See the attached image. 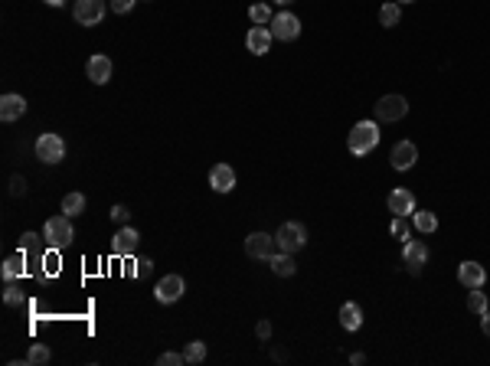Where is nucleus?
Returning <instances> with one entry per match:
<instances>
[{
    "label": "nucleus",
    "mask_w": 490,
    "mask_h": 366,
    "mask_svg": "<svg viewBox=\"0 0 490 366\" xmlns=\"http://www.w3.org/2000/svg\"><path fill=\"white\" fill-rule=\"evenodd\" d=\"M108 4L105 0H76V7H72V17H76L79 27H98L108 13Z\"/></svg>",
    "instance_id": "6"
},
{
    "label": "nucleus",
    "mask_w": 490,
    "mask_h": 366,
    "mask_svg": "<svg viewBox=\"0 0 490 366\" xmlns=\"http://www.w3.org/2000/svg\"><path fill=\"white\" fill-rule=\"evenodd\" d=\"M62 213L72 216V219H76L79 213H85V197L82 193H66V197H62Z\"/></svg>",
    "instance_id": "26"
},
{
    "label": "nucleus",
    "mask_w": 490,
    "mask_h": 366,
    "mask_svg": "<svg viewBox=\"0 0 490 366\" xmlns=\"http://www.w3.org/2000/svg\"><path fill=\"white\" fill-rule=\"evenodd\" d=\"M274 37L268 27H252L249 33H245V46H249V53H255V56H265L268 49H272Z\"/></svg>",
    "instance_id": "16"
},
{
    "label": "nucleus",
    "mask_w": 490,
    "mask_h": 366,
    "mask_svg": "<svg viewBox=\"0 0 490 366\" xmlns=\"http://www.w3.org/2000/svg\"><path fill=\"white\" fill-rule=\"evenodd\" d=\"M151 268H154V262H151V259H138V275L151 272Z\"/></svg>",
    "instance_id": "38"
},
{
    "label": "nucleus",
    "mask_w": 490,
    "mask_h": 366,
    "mask_svg": "<svg viewBox=\"0 0 490 366\" xmlns=\"http://www.w3.org/2000/svg\"><path fill=\"white\" fill-rule=\"evenodd\" d=\"M402 262H406V268L412 275H418L425 268V262H428V245L422 239H409L406 249H402Z\"/></svg>",
    "instance_id": "11"
},
{
    "label": "nucleus",
    "mask_w": 490,
    "mask_h": 366,
    "mask_svg": "<svg viewBox=\"0 0 490 366\" xmlns=\"http://www.w3.org/2000/svg\"><path fill=\"white\" fill-rule=\"evenodd\" d=\"M49 360H53V350H49L46 344H33V347H29V353H27L29 366H46Z\"/></svg>",
    "instance_id": "27"
},
{
    "label": "nucleus",
    "mask_w": 490,
    "mask_h": 366,
    "mask_svg": "<svg viewBox=\"0 0 490 366\" xmlns=\"http://www.w3.org/2000/svg\"><path fill=\"white\" fill-rule=\"evenodd\" d=\"M183 294H187V282L180 275H164L161 282H157V288H154V298L161 301V304H177Z\"/></svg>",
    "instance_id": "9"
},
{
    "label": "nucleus",
    "mask_w": 490,
    "mask_h": 366,
    "mask_svg": "<svg viewBox=\"0 0 490 366\" xmlns=\"http://www.w3.org/2000/svg\"><path fill=\"white\" fill-rule=\"evenodd\" d=\"M458 282H461L464 288H484L487 268H484L481 262H461L458 265Z\"/></svg>",
    "instance_id": "13"
},
{
    "label": "nucleus",
    "mask_w": 490,
    "mask_h": 366,
    "mask_svg": "<svg viewBox=\"0 0 490 366\" xmlns=\"http://www.w3.org/2000/svg\"><path fill=\"white\" fill-rule=\"evenodd\" d=\"M46 4H49V7H66L69 0H46Z\"/></svg>",
    "instance_id": "39"
},
{
    "label": "nucleus",
    "mask_w": 490,
    "mask_h": 366,
    "mask_svg": "<svg viewBox=\"0 0 490 366\" xmlns=\"http://www.w3.org/2000/svg\"><path fill=\"white\" fill-rule=\"evenodd\" d=\"M4 304H7V308H20V304H23V292H20L13 282H7V292H4Z\"/></svg>",
    "instance_id": "31"
},
{
    "label": "nucleus",
    "mask_w": 490,
    "mask_h": 366,
    "mask_svg": "<svg viewBox=\"0 0 490 366\" xmlns=\"http://www.w3.org/2000/svg\"><path fill=\"white\" fill-rule=\"evenodd\" d=\"M481 330H484V337H490V308L481 314Z\"/></svg>",
    "instance_id": "37"
},
{
    "label": "nucleus",
    "mask_w": 490,
    "mask_h": 366,
    "mask_svg": "<svg viewBox=\"0 0 490 366\" xmlns=\"http://www.w3.org/2000/svg\"><path fill=\"white\" fill-rule=\"evenodd\" d=\"M43 239H46L49 249H69L72 239H76V229H72V216L59 213V216H49L46 226H43Z\"/></svg>",
    "instance_id": "2"
},
{
    "label": "nucleus",
    "mask_w": 490,
    "mask_h": 366,
    "mask_svg": "<svg viewBox=\"0 0 490 366\" xmlns=\"http://www.w3.org/2000/svg\"><path fill=\"white\" fill-rule=\"evenodd\" d=\"M255 330H258V337H262V340L272 337V324H268V320H258V327H255Z\"/></svg>",
    "instance_id": "36"
},
{
    "label": "nucleus",
    "mask_w": 490,
    "mask_h": 366,
    "mask_svg": "<svg viewBox=\"0 0 490 366\" xmlns=\"http://www.w3.org/2000/svg\"><path fill=\"white\" fill-rule=\"evenodd\" d=\"M373 112H376V122H402L409 115V102H406V95H383L376 105H373Z\"/></svg>",
    "instance_id": "5"
},
{
    "label": "nucleus",
    "mask_w": 490,
    "mask_h": 366,
    "mask_svg": "<svg viewBox=\"0 0 490 366\" xmlns=\"http://www.w3.org/2000/svg\"><path fill=\"white\" fill-rule=\"evenodd\" d=\"M138 242H141V233L134 226H118V233L112 235V252L118 259H128V255L138 252Z\"/></svg>",
    "instance_id": "10"
},
{
    "label": "nucleus",
    "mask_w": 490,
    "mask_h": 366,
    "mask_svg": "<svg viewBox=\"0 0 490 366\" xmlns=\"http://www.w3.org/2000/svg\"><path fill=\"white\" fill-rule=\"evenodd\" d=\"M23 272H27V255H23V252L4 259V268H0L4 282H17V278H23Z\"/></svg>",
    "instance_id": "21"
},
{
    "label": "nucleus",
    "mask_w": 490,
    "mask_h": 366,
    "mask_svg": "<svg viewBox=\"0 0 490 366\" xmlns=\"http://www.w3.org/2000/svg\"><path fill=\"white\" fill-rule=\"evenodd\" d=\"M399 20H402V4H396V0H386L383 7H379V27H399Z\"/></svg>",
    "instance_id": "22"
},
{
    "label": "nucleus",
    "mask_w": 490,
    "mask_h": 366,
    "mask_svg": "<svg viewBox=\"0 0 490 366\" xmlns=\"http://www.w3.org/2000/svg\"><path fill=\"white\" fill-rule=\"evenodd\" d=\"M180 363H187L183 353H161V357H157V366H180Z\"/></svg>",
    "instance_id": "33"
},
{
    "label": "nucleus",
    "mask_w": 490,
    "mask_h": 366,
    "mask_svg": "<svg viewBox=\"0 0 490 366\" xmlns=\"http://www.w3.org/2000/svg\"><path fill=\"white\" fill-rule=\"evenodd\" d=\"M272 4H278V7H288V4H294V0H272Z\"/></svg>",
    "instance_id": "40"
},
{
    "label": "nucleus",
    "mask_w": 490,
    "mask_h": 366,
    "mask_svg": "<svg viewBox=\"0 0 490 366\" xmlns=\"http://www.w3.org/2000/svg\"><path fill=\"white\" fill-rule=\"evenodd\" d=\"M490 304H487V294L481 292V288H471V294H468V311L471 314H484Z\"/></svg>",
    "instance_id": "30"
},
{
    "label": "nucleus",
    "mask_w": 490,
    "mask_h": 366,
    "mask_svg": "<svg viewBox=\"0 0 490 366\" xmlns=\"http://www.w3.org/2000/svg\"><path fill=\"white\" fill-rule=\"evenodd\" d=\"M415 160H418V148H415L412 141H399L396 148H392V154H389V164L396 170H412Z\"/></svg>",
    "instance_id": "15"
},
{
    "label": "nucleus",
    "mask_w": 490,
    "mask_h": 366,
    "mask_svg": "<svg viewBox=\"0 0 490 366\" xmlns=\"http://www.w3.org/2000/svg\"><path fill=\"white\" fill-rule=\"evenodd\" d=\"M412 226H415V233L428 235V233H435V229H438V216H435V213H428V209H415V213H412Z\"/></svg>",
    "instance_id": "23"
},
{
    "label": "nucleus",
    "mask_w": 490,
    "mask_h": 366,
    "mask_svg": "<svg viewBox=\"0 0 490 366\" xmlns=\"http://www.w3.org/2000/svg\"><path fill=\"white\" fill-rule=\"evenodd\" d=\"M389 209H392V216H412V213H415L412 190H406V187L392 190V193H389Z\"/></svg>",
    "instance_id": "17"
},
{
    "label": "nucleus",
    "mask_w": 490,
    "mask_h": 366,
    "mask_svg": "<svg viewBox=\"0 0 490 366\" xmlns=\"http://www.w3.org/2000/svg\"><path fill=\"white\" fill-rule=\"evenodd\" d=\"M112 59L105 56V53H95V56H88V63H85V75L92 79L95 85H105L112 82Z\"/></svg>",
    "instance_id": "12"
},
{
    "label": "nucleus",
    "mask_w": 490,
    "mask_h": 366,
    "mask_svg": "<svg viewBox=\"0 0 490 366\" xmlns=\"http://www.w3.org/2000/svg\"><path fill=\"white\" fill-rule=\"evenodd\" d=\"M379 144V122H357L350 128L347 148L353 157H366L369 150H376Z\"/></svg>",
    "instance_id": "1"
},
{
    "label": "nucleus",
    "mask_w": 490,
    "mask_h": 366,
    "mask_svg": "<svg viewBox=\"0 0 490 366\" xmlns=\"http://www.w3.org/2000/svg\"><path fill=\"white\" fill-rule=\"evenodd\" d=\"M274 242H278V249L282 252H301L304 245H307V229H304L301 223H282V229L274 233Z\"/></svg>",
    "instance_id": "3"
},
{
    "label": "nucleus",
    "mask_w": 490,
    "mask_h": 366,
    "mask_svg": "<svg viewBox=\"0 0 490 366\" xmlns=\"http://www.w3.org/2000/svg\"><path fill=\"white\" fill-rule=\"evenodd\" d=\"M396 4H415V0H396Z\"/></svg>",
    "instance_id": "41"
},
{
    "label": "nucleus",
    "mask_w": 490,
    "mask_h": 366,
    "mask_svg": "<svg viewBox=\"0 0 490 366\" xmlns=\"http://www.w3.org/2000/svg\"><path fill=\"white\" fill-rule=\"evenodd\" d=\"M272 4H252V7H249V20H252L255 27H268V23H272Z\"/></svg>",
    "instance_id": "25"
},
{
    "label": "nucleus",
    "mask_w": 490,
    "mask_h": 366,
    "mask_svg": "<svg viewBox=\"0 0 490 366\" xmlns=\"http://www.w3.org/2000/svg\"><path fill=\"white\" fill-rule=\"evenodd\" d=\"M392 235H396L399 242H409L412 239V226H409V216H392Z\"/></svg>",
    "instance_id": "29"
},
{
    "label": "nucleus",
    "mask_w": 490,
    "mask_h": 366,
    "mask_svg": "<svg viewBox=\"0 0 490 366\" xmlns=\"http://www.w3.org/2000/svg\"><path fill=\"white\" fill-rule=\"evenodd\" d=\"M268 30H272V37H274V39H282V43H291V39L301 37V20L294 17V13H288V10H282V13H274V17H272Z\"/></svg>",
    "instance_id": "7"
},
{
    "label": "nucleus",
    "mask_w": 490,
    "mask_h": 366,
    "mask_svg": "<svg viewBox=\"0 0 490 366\" xmlns=\"http://www.w3.org/2000/svg\"><path fill=\"white\" fill-rule=\"evenodd\" d=\"M23 115H27V98H23V95L7 92L0 98V118H4V122H17Z\"/></svg>",
    "instance_id": "18"
},
{
    "label": "nucleus",
    "mask_w": 490,
    "mask_h": 366,
    "mask_svg": "<svg viewBox=\"0 0 490 366\" xmlns=\"http://www.w3.org/2000/svg\"><path fill=\"white\" fill-rule=\"evenodd\" d=\"M39 249H43V245H39V235L37 233H23V235H20L17 252H23L29 262H37V259H39Z\"/></svg>",
    "instance_id": "24"
},
{
    "label": "nucleus",
    "mask_w": 490,
    "mask_h": 366,
    "mask_svg": "<svg viewBox=\"0 0 490 366\" xmlns=\"http://www.w3.org/2000/svg\"><path fill=\"white\" fill-rule=\"evenodd\" d=\"M340 327L343 330H359L363 327V308H359L357 301H347V304L340 308Z\"/></svg>",
    "instance_id": "19"
},
{
    "label": "nucleus",
    "mask_w": 490,
    "mask_h": 366,
    "mask_svg": "<svg viewBox=\"0 0 490 366\" xmlns=\"http://www.w3.org/2000/svg\"><path fill=\"white\" fill-rule=\"evenodd\" d=\"M268 265H272V272L278 275V278H291V275L298 272V262H294L291 252H274L272 259H268Z\"/></svg>",
    "instance_id": "20"
},
{
    "label": "nucleus",
    "mask_w": 490,
    "mask_h": 366,
    "mask_svg": "<svg viewBox=\"0 0 490 366\" xmlns=\"http://www.w3.org/2000/svg\"><path fill=\"white\" fill-rule=\"evenodd\" d=\"M274 235L268 233H252V235H245V255L252 259V262H268L274 255Z\"/></svg>",
    "instance_id": "8"
},
{
    "label": "nucleus",
    "mask_w": 490,
    "mask_h": 366,
    "mask_svg": "<svg viewBox=\"0 0 490 366\" xmlns=\"http://www.w3.org/2000/svg\"><path fill=\"white\" fill-rule=\"evenodd\" d=\"M134 4H138V0H108V7L114 10V13H128V10H134Z\"/></svg>",
    "instance_id": "34"
},
{
    "label": "nucleus",
    "mask_w": 490,
    "mask_h": 366,
    "mask_svg": "<svg viewBox=\"0 0 490 366\" xmlns=\"http://www.w3.org/2000/svg\"><path fill=\"white\" fill-rule=\"evenodd\" d=\"M112 219H114L118 226H128V219H131V209L118 203V207H112Z\"/></svg>",
    "instance_id": "32"
},
{
    "label": "nucleus",
    "mask_w": 490,
    "mask_h": 366,
    "mask_svg": "<svg viewBox=\"0 0 490 366\" xmlns=\"http://www.w3.org/2000/svg\"><path fill=\"white\" fill-rule=\"evenodd\" d=\"M183 360L187 363H203L206 360V344L203 340H190L187 347H183Z\"/></svg>",
    "instance_id": "28"
},
{
    "label": "nucleus",
    "mask_w": 490,
    "mask_h": 366,
    "mask_svg": "<svg viewBox=\"0 0 490 366\" xmlns=\"http://www.w3.org/2000/svg\"><path fill=\"white\" fill-rule=\"evenodd\" d=\"M10 193H13V197H23V193H27V180L13 177V180H10Z\"/></svg>",
    "instance_id": "35"
},
{
    "label": "nucleus",
    "mask_w": 490,
    "mask_h": 366,
    "mask_svg": "<svg viewBox=\"0 0 490 366\" xmlns=\"http://www.w3.org/2000/svg\"><path fill=\"white\" fill-rule=\"evenodd\" d=\"M66 157V141H62V134H53V131H46V134H39L37 138V160L39 164H59V160Z\"/></svg>",
    "instance_id": "4"
},
{
    "label": "nucleus",
    "mask_w": 490,
    "mask_h": 366,
    "mask_svg": "<svg viewBox=\"0 0 490 366\" xmlns=\"http://www.w3.org/2000/svg\"><path fill=\"white\" fill-rule=\"evenodd\" d=\"M209 187L216 190V193H232L236 190V170L229 167V164H216V167L209 170Z\"/></svg>",
    "instance_id": "14"
}]
</instances>
